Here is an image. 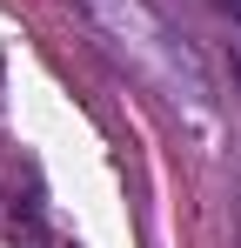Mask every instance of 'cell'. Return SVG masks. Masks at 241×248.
<instances>
[{"instance_id": "1", "label": "cell", "mask_w": 241, "mask_h": 248, "mask_svg": "<svg viewBox=\"0 0 241 248\" xmlns=\"http://www.w3.org/2000/svg\"><path fill=\"white\" fill-rule=\"evenodd\" d=\"M221 7H228V14H241V0H221Z\"/></svg>"}]
</instances>
